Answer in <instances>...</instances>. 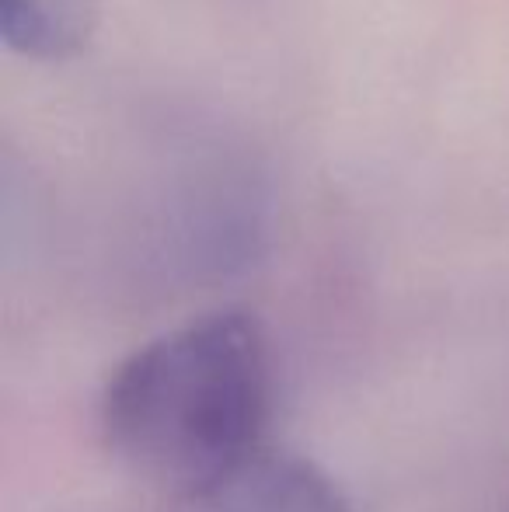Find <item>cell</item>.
<instances>
[{"mask_svg": "<svg viewBox=\"0 0 509 512\" xmlns=\"http://www.w3.org/2000/svg\"><path fill=\"white\" fill-rule=\"evenodd\" d=\"M185 512H349L325 474L258 450L241 471L185 502Z\"/></svg>", "mask_w": 509, "mask_h": 512, "instance_id": "2", "label": "cell"}, {"mask_svg": "<svg viewBox=\"0 0 509 512\" xmlns=\"http://www.w3.org/2000/svg\"><path fill=\"white\" fill-rule=\"evenodd\" d=\"M88 0H4V42L18 53L60 56L81 42Z\"/></svg>", "mask_w": 509, "mask_h": 512, "instance_id": "3", "label": "cell"}, {"mask_svg": "<svg viewBox=\"0 0 509 512\" xmlns=\"http://www.w3.org/2000/svg\"><path fill=\"white\" fill-rule=\"evenodd\" d=\"M265 411L262 328L241 310H220L154 338L119 366L102 398V429L136 474L189 502L255 457Z\"/></svg>", "mask_w": 509, "mask_h": 512, "instance_id": "1", "label": "cell"}]
</instances>
